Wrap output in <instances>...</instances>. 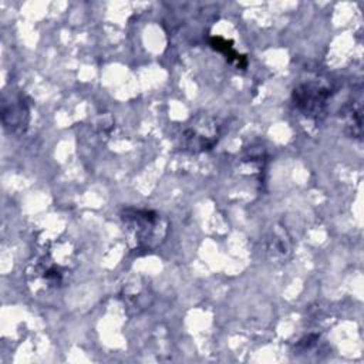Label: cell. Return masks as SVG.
<instances>
[{"label":"cell","instance_id":"cell-6","mask_svg":"<svg viewBox=\"0 0 364 364\" xmlns=\"http://www.w3.org/2000/svg\"><path fill=\"white\" fill-rule=\"evenodd\" d=\"M346 129L353 138L361 136V100L353 102L346 109Z\"/></svg>","mask_w":364,"mask_h":364},{"label":"cell","instance_id":"cell-2","mask_svg":"<svg viewBox=\"0 0 364 364\" xmlns=\"http://www.w3.org/2000/svg\"><path fill=\"white\" fill-rule=\"evenodd\" d=\"M219 139V128L215 121L206 115H198L183 132L185 149L191 152H203L212 149Z\"/></svg>","mask_w":364,"mask_h":364},{"label":"cell","instance_id":"cell-5","mask_svg":"<svg viewBox=\"0 0 364 364\" xmlns=\"http://www.w3.org/2000/svg\"><path fill=\"white\" fill-rule=\"evenodd\" d=\"M210 47L219 53H222L226 60L232 64H235L237 68H245L247 65L246 55L239 54L237 51L233 50V43L230 40H226L223 37H212L210 38Z\"/></svg>","mask_w":364,"mask_h":364},{"label":"cell","instance_id":"cell-4","mask_svg":"<svg viewBox=\"0 0 364 364\" xmlns=\"http://www.w3.org/2000/svg\"><path fill=\"white\" fill-rule=\"evenodd\" d=\"M1 118L4 128L10 132H21L27 128L30 119V109L23 98H17L10 104L3 105Z\"/></svg>","mask_w":364,"mask_h":364},{"label":"cell","instance_id":"cell-3","mask_svg":"<svg viewBox=\"0 0 364 364\" xmlns=\"http://www.w3.org/2000/svg\"><path fill=\"white\" fill-rule=\"evenodd\" d=\"M121 219L134 232L139 243L148 245L154 236L159 235L161 218L154 210L127 208L122 210Z\"/></svg>","mask_w":364,"mask_h":364},{"label":"cell","instance_id":"cell-7","mask_svg":"<svg viewBox=\"0 0 364 364\" xmlns=\"http://www.w3.org/2000/svg\"><path fill=\"white\" fill-rule=\"evenodd\" d=\"M267 253L270 255L272 259H279V257H284L289 250V237L284 236V232L282 230H274L273 235L267 239V245H266Z\"/></svg>","mask_w":364,"mask_h":364},{"label":"cell","instance_id":"cell-1","mask_svg":"<svg viewBox=\"0 0 364 364\" xmlns=\"http://www.w3.org/2000/svg\"><path fill=\"white\" fill-rule=\"evenodd\" d=\"M330 95V88L318 81H307L293 90L296 108L311 119H320L324 115Z\"/></svg>","mask_w":364,"mask_h":364}]
</instances>
